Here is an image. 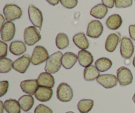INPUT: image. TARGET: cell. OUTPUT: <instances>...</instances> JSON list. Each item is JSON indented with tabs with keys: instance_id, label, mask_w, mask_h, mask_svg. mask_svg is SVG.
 I'll return each instance as SVG.
<instances>
[{
	"instance_id": "cell-18",
	"label": "cell",
	"mask_w": 135,
	"mask_h": 113,
	"mask_svg": "<svg viewBox=\"0 0 135 113\" xmlns=\"http://www.w3.org/2000/svg\"><path fill=\"white\" fill-rule=\"evenodd\" d=\"M119 42V37L116 33H112L107 37L105 40V50L109 52H113L117 48Z\"/></svg>"
},
{
	"instance_id": "cell-9",
	"label": "cell",
	"mask_w": 135,
	"mask_h": 113,
	"mask_svg": "<svg viewBox=\"0 0 135 113\" xmlns=\"http://www.w3.org/2000/svg\"><path fill=\"white\" fill-rule=\"evenodd\" d=\"M104 30L102 23L98 20H94L88 23L86 35L92 38H98L102 35Z\"/></svg>"
},
{
	"instance_id": "cell-27",
	"label": "cell",
	"mask_w": 135,
	"mask_h": 113,
	"mask_svg": "<svg viewBox=\"0 0 135 113\" xmlns=\"http://www.w3.org/2000/svg\"><path fill=\"white\" fill-rule=\"evenodd\" d=\"M94 106V101L91 99H82L77 105L78 110L80 113H88Z\"/></svg>"
},
{
	"instance_id": "cell-26",
	"label": "cell",
	"mask_w": 135,
	"mask_h": 113,
	"mask_svg": "<svg viewBox=\"0 0 135 113\" xmlns=\"http://www.w3.org/2000/svg\"><path fill=\"white\" fill-rule=\"evenodd\" d=\"M95 66L101 72L109 70L112 66V62L107 58H101L95 62Z\"/></svg>"
},
{
	"instance_id": "cell-7",
	"label": "cell",
	"mask_w": 135,
	"mask_h": 113,
	"mask_svg": "<svg viewBox=\"0 0 135 113\" xmlns=\"http://www.w3.org/2000/svg\"><path fill=\"white\" fill-rule=\"evenodd\" d=\"M117 78L120 85L126 86L131 84L133 75L131 71L125 66L120 67L117 71Z\"/></svg>"
},
{
	"instance_id": "cell-38",
	"label": "cell",
	"mask_w": 135,
	"mask_h": 113,
	"mask_svg": "<svg viewBox=\"0 0 135 113\" xmlns=\"http://www.w3.org/2000/svg\"><path fill=\"white\" fill-rule=\"evenodd\" d=\"M0 19H1V26H0V28H1V29L5 22V20H4V17L2 15H0Z\"/></svg>"
},
{
	"instance_id": "cell-35",
	"label": "cell",
	"mask_w": 135,
	"mask_h": 113,
	"mask_svg": "<svg viewBox=\"0 0 135 113\" xmlns=\"http://www.w3.org/2000/svg\"><path fill=\"white\" fill-rule=\"evenodd\" d=\"M102 1L105 6L110 9L113 8L115 5V0H102Z\"/></svg>"
},
{
	"instance_id": "cell-29",
	"label": "cell",
	"mask_w": 135,
	"mask_h": 113,
	"mask_svg": "<svg viewBox=\"0 0 135 113\" xmlns=\"http://www.w3.org/2000/svg\"><path fill=\"white\" fill-rule=\"evenodd\" d=\"M13 63L11 60L7 58H2L0 60V73L6 74L9 72L13 67Z\"/></svg>"
},
{
	"instance_id": "cell-23",
	"label": "cell",
	"mask_w": 135,
	"mask_h": 113,
	"mask_svg": "<svg viewBox=\"0 0 135 113\" xmlns=\"http://www.w3.org/2000/svg\"><path fill=\"white\" fill-rule=\"evenodd\" d=\"M100 71L94 66H90L84 70V78L86 81H94L100 76Z\"/></svg>"
},
{
	"instance_id": "cell-4",
	"label": "cell",
	"mask_w": 135,
	"mask_h": 113,
	"mask_svg": "<svg viewBox=\"0 0 135 113\" xmlns=\"http://www.w3.org/2000/svg\"><path fill=\"white\" fill-rule=\"evenodd\" d=\"M47 50L42 46H36L33 50L31 62L34 66L41 64L47 60L49 58Z\"/></svg>"
},
{
	"instance_id": "cell-37",
	"label": "cell",
	"mask_w": 135,
	"mask_h": 113,
	"mask_svg": "<svg viewBox=\"0 0 135 113\" xmlns=\"http://www.w3.org/2000/svg\"><path fill=\"white\" fill-rule=\"evenodd\" d=\"M46 1H47L50 5H54H54H57L59 3V1H60V0H46Z\"/></svg>"
},
{
	"instance_id": "cell-34",
	"label": "cell",
	"mask_w": 135,
	"mask_h": 113,
	"mask_svg": "<svg viewBox=\"0 0 135 113\" xmlns=\"http://www.w3.org/2000/svg\"><path fill=\"white\" fill-rule=\"evenodd\" d=\"M7 54V44L3 41H0V58H5Z\"/></svg>"
},
{
	"instance_id": "cell-25",
	"label": "cell",
	"mask_w": 135,
	"mask_h": 113,
	"mask_svg": "<svg viewBox=\"0 0 135 113\" xmlns=\"http://www.w3.org/2000/svg\"><path fill=\"white\" fill-rule=\"evenodd\" d=\"M108 11V7L106 6L104 4H98L91 9L90 15L95 18L102 19L106 15Z\"/></svg>"
},
{
	"instance_id": "cell-15",
	"label": "cell",
	"mask_w": 135,
	"mask_h": 113,
	"mask_svg": "<svg viewBox=\"0 0 135 113\" xmlns=\"http://www.w3.org/2000/svg\"><path fill=\"white\" fill-rule=\"evenodd\" d=\"M38 83L40 87H46L49 88H52L55 85L54 78L51 74L47 72L41 73L38 76Z\"/></svg>"
},
{
	"instance_id": "cell-41",
	"label": "cell",
	"mask_w": 135,
	"mask_h": 113,
	"mask_svg": "<svg viewBox=\"0 0 135 113\" xmlns=\"http://www.w3.org/2000/svg\"><path fill=\"white\" fill-rule=\"evenodd\" d=\"M133 102H134V105H135V93H134V95H133Z\"/></svg>"
},
{
	"instance_id": "cell-11",
	"label": "cell",
	"mask_w": 135,
	"mask_h": 113,
	"mask_svg": "<svg viewBox=\"0 0 135 113\" xmlns=\"http://www.w3.org/2000/svg\"><path fill=\"white\" fill-rule=\"evenodd\" d=\"M16 32L15 25L11 21H7L1 29V38L7 42L11 40L15 37Z\"/></svg>"
},
{
	"instance_id": "cell-42",
	"label": "cell",
	"mask_w": 135,
	"mask_h": 113,
	"mask_svg": "<svg viewBox=\"0 0 135 113\" xmlns=\"http://www.w3.org/2000/svg\"><path fill=\"white\" fill-rule=\"evenodd\" d=\"M66 113H75V112H72V111H69V112H66Z\"/></svg>"
},
{
	"instance_id": "cell-22",
	"label": "cell",
	"mask_w": 135,
	"mask_h": 113,
	"mask_svg": "<svg viewBox=\"0 0 135 113\" xmlns=\"http://www.w3.org/2000/svg\"><path fill=\"white\" fill-rule=\"evenodd\" d=\"M18 103L21 106V109L25 112L30 111L32 108L34 103V98L32 95H23L18 99Z\"/></svg>"
},
{
	"instance_id": "cell-30",
	"label": "cell",
	"mask_w": 135,
	"mask_h": 113,
	"mask_svg": "<svg viewBox=\"0 0 135 113\" xmlns=\"http://www.w3.org/2000/svg\"><path fill=\"white\" fill-rule=\"evenodd\" d=\"M133 5V0H115V5L117 8H127Z\"/></svg>"
},
{
	"instance_id": "cell-21",
	"label": "cell",
	"mask_w": 135,
	"mask_h": 113,
	"mask_svg": "<svg viewBox=\"0 0 135 113\" xmlns=\"http://www.w3.org/2000/svg\"><path fill=\"white\" fill-rule=\"evenodd\" d=\"M9 50L13 55L20 56L25 53L26 51V45L22 41L16 40L11 43L9 46Z\"/></svg>"
},
{
	"instance_id": "cell-3",
	"label": "cell",
	"mask_w": 135,
	"mask_h": 113,
	"mask_svg": "<svg viewBox=\"0 0 135 113\" xmlns=\"http://www.w3.org/2000/svg\"><path fill=\"white\" fill-rule=\"evenodd\" d=\"M3 14L7 21H13L21 18L22 11L15 4H6L3 8Z\"/></svg>"
},
{
	"instance_id": "cell-13",
	"label": "cell",
	"mask_w": 135,
	"mask_h": 113,
	"mask_svg": "<svg viewBox=\"0 0 135 113\" xmlns=\"http://www.w3.org/2000/svg\"><path fill=\"white\" fill-rule=\"evenodd\" d=\"M20 86L24 93L28 95H32V96L35 95L36 92L39 88V85L36 79H28V80L22 81L21 82Z\"/></svg>"
},
{
	"instance_id": "cell-5",
	"label": "cell",
	"mask_w": 135,
	"mask_h": 113,
	"mask_svg": "<svg viewBox=\"0 0 135 113\" xmlns=\"http://www.w3.org/2000/svg\"><path fill=\"white\" fill-rule=\"evenodd\" d=\"M73 97L71 87L66 83H61L57 89V98L61 102H69Z\"/></svg>"
},
{
	"instance_id": "cell-31",
	"label": "cell",
	"mask_w": 135,
	"mask_h": 113,
	"mask_svg": "<svg viewBox=\"0 0 135 113\" xmlns=\"http://www.w3.org/2000/svg\"><path fill=\"white\" fill-rule=\"evenodd\" d=\"M61 5L67 9H73L78 4V0H60Z\"/></svg>"
},
{
	"instance_id": "cell-2",
	"label": "cell",
	"mask_w": 135,
	"mask_h": 113,
	"mask_svg": "<svg viewBox=\"0 0 135 113\" xmlns=\"http://www.w3.org/2000/svg\"><path fill=\"white\" fill-rule=\"evenodd\" d=\"M41 35L40 31L36 26H30L25 29L24 31V40L28 46H32L40 40Z\"/></svg>"
},
{
	"instance_id": "cell-40",
	"label": "cell",
	"mask_w": 135,
	"mask_h": 113,
	"mask_svg": "<svg viewBox=\"0 0 135 113\" xmlns=\"http://www.w3.org/2000/svg\"><path fill=\"white\" fill-rule=\"evenodd\" d=\"M133 66L135 67V56L134 57V58H133Z\"/></svg>"
},
{
	"instance_id": "cell-6",
	"label": "cell",
	"mask_w": 135,
	"mask_h": 113,
	"mask_svg": "<svg viewBox=\"0 0 135 113\" xmlns=\"http://www.w3.org/2000/svg\"><path fill=\"white\" fill-rule=\"evenodd\" d=\"M28 11L30 22L40 30L43 23V15L41 11L33 5H29Z\"/></svg>"
},
{
	"instance_id": "cell-36",
	"label": "cell",
	"mask_w": 135,
	"mask_h": 113,
	"mask_svg": "<svg viewBox=\"0 0 135 113\" xmlns=\"http://www.w3.org/2000/svg\"><path fill=\"white\" fill-rule=\"evenodd\" d=\"M129 31L131 38L135 41V25H131L129 26Z\"/></svg>"
},
{
	"instance_id": "cell-14",
	"label": "cell",
	"mask_w": 135,
	"mask_h": 113,
	"mask_svg": "<svg viewBox=\"0 0 135 113\" xmlns=\"http://www.w3.org/2000/svg\"><path fill=\"white\" fill-rule=\"evenodd\" d=\"M53 93L54 92L51 88L40 86L34 95L36 99L39 101L47 102L51 99Z\"/></svg>"
},
{
	"instance_id": "cell-39",
	"label": "cell",
	"mask_w": 135,
	"mask_h": 113,
	"mask_svg": "<svg viewBox=\"0 0 135 113\" xmlns=\"http://www.w3.org/2000/svg\"><path fill=\"white\" fill-rule=\"evenodd\" d=\"M0 108H1L0 113H3V109H5V107H4V103H3L2 101H0Z\"/></svg>"
},
{
	"instance_id": "cell-8",
	"label": "cell",
	"mask_w": 135,
	"mask_h": 113,
	"mask_svg": "<svg viewBox=\"0 0 135 113\" xmlns=\"http://www.w3.org/2000/svg\"><path fill=\"white\" fill-rule=\"evenodd\" d=\"M134 46L131 39L128 37H123L121 41L120 53L121 56L125 59H129L133 55Z\"/></svg>"
},
{
	"instance_id": "cell-20",
	"label": "cell",
	"mask_w": 135,
	"mask_h": 113,
	"mask_svg": "<svg viewBox=\"0 0 135 113\" xmlns=\"http://www.w3.org/2000/svg\"><path fill=\"white\" fill-rule=\"evenodd\" d=\"M105 23L111 30H117L122 25L123 20L119 15L113 14L108 17Z\"/></svg>"
},
{
	"instance_id": "cell-28",
	"label": "cell",
	"mask_w": 135,
	"mask_h": 113,
	"mask_svg": "<svg viewBox=\"0 0 135 113\" xmlns=\"http://www.w3.org/2000/svg\"><path fill=\"white\" fill-rule=\"evenodd\" d=\"M55 44L60 50L66 48L69 44V40L67 34L62 33H59L55 38Z\"/></svg>"
},
{
	"instance_id": "cell-16",
	"label": "cell",
	"mask_w": 135,
	"mask_h": 113,
	"mask_svg": "<svg viewBox=\"0 0 135 113\" xmlns=\"http://www.w3.org/2000/svg\"><path fill=\"white\" fill-rule=\"evenodd\" d=\"M77 56L79 64L83 67H86L91 66L94 61L92 54L86 50H82L79 51Z\"/></svg>"
},
{
	"instance_id": "cell-33",
	"label": "cell",
	"mask_w": 135,
	"mask_h": 113,
	"mask_svg": "<svg viewBox=\"0 0 135 113\" xmlns=\"http://www.w3.org/2000/svg\"><path fill=\"white\" fill-rule=\"evenodd\" d=\"M9 87V82L7 81H2L0 82V97H3L7 93Z\"/></svg>"
},
{
	"instance_id": "cell-19",
	"label": "cell",
	"mask_w": 135,
	"mask_h": 113,
	"mask_svg": "<svg viewBox=\"0 0 135 113\" xmlns=\"http://www.w3.org/2000/svg\"><path fill=\"white\" fill-rule=\"evenodd\" d=\"M75 44L81 50H86L89 47V42L84 33H80L75 34L73 38Z\"/></svg>"
},
{
	"instance_id": "cell-1",
	"label": "cell",
	"mask_w": 135,
	"mask_h": 113,
	"mask_svg": "<svg viewBox=\"0 0 135 113\" xmlns=\"http://www.w3.org/2000/svg\"><path fill=\"white\" fill-rule=\"evenodd\" d=\"M63 56V54L60 51L56 52L50 56L47 60L46 61V66H45L44 70L46 72L50 74H55L57 72L60 70L62 65Z\"/></svg>"
},
{
	"instance_id": "cell-10",
	"label": "cell",
	"mask_w": 135,
	"mask_h": 113,
	"mask_svg": "<svg viewBox=\"0 0 135 113\" xmlns=\"http://www.w3.org/2000/svg\"><path fill=\"white\" fill-rule=\"evenodd\" d=\"M30 62L31 58L30 56L28 54H25L13 62V68L21 74H25L28 68Z\"/></svg>"
},
{
	"instance_id": "cell-24",
	"label": "cell",
	"mask_w": 135,
	"mask_h": 113,
	"mask_svg": "<svg viewBox=\"0 0 135 113\" xmlns=\"http://www.w3.org/2000/svg\"><path fill=\"white\" fill-rule=\"evenodd\" d=\"M5 110L7 113H21V106L15 99H7L4 102Z\"/></svg>"
},
{
	"instance_id": "cell-12",
	"label": "cell",
	"mask_w": 135,
	"mask_h": 113,
	"mask_svg": "<svg viewBox=\"0 0 135 113\" xmlns=\"http://www.w3.org/2000/svg\"><path fill=\"white\" fill-rule=\"evenodd\" d=\"M97 83L105 89H111L115 87L118 82L117 78L112 74L100 75L96 79Z\"/></svg>"
},
{
	"instance_id": "cell-17",
	"label": "cell",
	"mask_w": 135,
	"mask_h": 113,
	"mask_svg": "<svg viewBox=\"0 0 135 113\" xmlns=\"http://www.w3.org/2000/svg\"><path fill=\"white\" fill-rule=\"evenodd\" d=\"M78 56L75 53L67 52L65 53L62 58V66L67 70H70L76 64Z\"/></svg>"
},
{
	"instance_id": "cell-32",
	"label": "cell",
	"mask_w": 135,
	"mask_h": 113,
	"mask_svg": "<svg viewBox=\"0 0 135 113\" xmlns=\"http://www.w3.org/2000/svg\"><path fill=\"white\" fill-rule=\"evenodd\" d=\"M34 113H53V111L47 106L40 104L36 107Z\"/></svg>"
}]
</instances>
